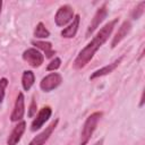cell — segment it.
<instances>
[{
	"mask_svg": "<svg viewBox=\"0 0 145 145\" xmlns=\"http://www.w3.org/2000/svg\"><path fill=\"white\" fill-rule=\"evenodd\" d=\"M117 23H118V18H116V19L109 22L108 24H105L97 32V34L92 39V41L83 50H80V52L78 53V56L76 57V59L74 61V67L76 69H80V68L85 67L89 62V60L94 57L95 52L109 39V36L111 35V33H112V31H113V28H114Z\"/></svg>",
	"mask_w": 145,
	"mask_h": 145,
	"instance_id": "6da1fadb",
	"label": "cell"
},
{
	"mask_svg": "<svg viewBox=\"0 0 145 145\" xmlns=\"http://www.w3.org/2000/svg\"><path fill=\"white\" fill-rule=\"evenodd\" d=\"M101 117H102V112H94L89 117H87V119L85 120V123L83 126V129H82L79 145H86L88 143V140L91 139V136L93 135L94 130L96 129V126H97Z\"/></svg>",
	"mask_w": 145,
	"mask_h": 145,
	"instance_id": "7a4b0ae2",
	"label": "cell"
},
{
	"mask_svg": "<svg viewBox=\"0 0 145 145\" xmlns=\"http://www.w3.org/2000/svg\"><path fill=\"white\" fill-rule=\"evenodd\" d=\"M72 19H74V9L68 5L61 6L54 16L57 26H65Z\"/></svg>",
	"mask_w": 145,
	"mask_h": 145,
	"instance_id": "3957f363",
	"label": "cell"
},
{
	"mask_svg": "<svg viewBox=\"0 0 145 145\" xmlns=\"http://www.w3.org/2000/svg\"><path fill=\"white\" fill-rule=\"evenodd\" d=\"M62 82V77L60 74L58 72H51L48 76H45L41 83H40V87L44 91V92H50L54 88H57Z\"/></svg>",
	"mask_w": 145,
	"mask_h": 145,
	"instance_id": "277c9868",
	"label": "cell"
},
{
	"mask_svg": "<svg viewBox=\"0 0 145 145\" xmlns=\"http://www.w3.org/2000/svg\"><path fill=\"white\" fill-rule=\"evenodd\" d=\"M23 59H24L29 66H32V67H34V68L40 67V66L43 63V61H44L43 54H42L39 50H36V49H34V48H31V49H27L26 51H24V53H23Z\"/></svg>",
	"mask_w": 145,
	"mask_h": 145,
	"instance_id": "5b68a950",
	"label": "cell"
},
{
	"mask_svg": "<svg viewBox=\"0 0 145 145\" xmlns=\"http://www.w3.org/2000/svg\"><path fill=\"white\" fill-rule=\"evenodd\" d=\"M106 15H108V9H106V6L103 5L102 7H100V8L96 10V12H95V15H94L92 22L89 23V25H88V27H87V31H86V35H87V36H89V35L100 26V24L105 19Z\"/></svg>",
	"mask_w": 145,
	"mask_h": 145,
	"instance_id": "8992f818",
	"label": "cell"
},
{
	"mask_svg": "<svg viewBox=\"0 0 145 145\" xmlns=\"http://www.w3.org/2000/svg\"><path fill=\"white\" fill-rule=\"evenodd\" d=\"M58 122H59V120L58 119H56V120H53L42 133H40L37 136H35L31 142H29V144L28 145H44L45 144V142L49 139V137L51 136V134H52V131L56 129V127H57V125H58Z\"/></svg>",
	"mask_w": 145,
	"mask_h": 145,
	"instance_id": "52a82bcc",
	"label": "cell"
},
{
	"mask_svg": "<svg viewBox=\"0 0 145 145\" xmlns=\"http://www.w3.org/2000/svg\"><path fill=\"white\" fill-rule=\"evenodd\" d=\"M51 113H52V110H51L50 106H43V108L40 110V112L37 113L36 118H35V119L33 120V122H32V126H31L32 131H35V130L40 129V128L49 120V118L51 117Z\"/></svg>",
	"mask_w": 145,
	"mask_h": 145,
	"instance_id": "ba28073f",
	"label": "cell"
},
{
	"mask_svg": "<svg viewBox=\"0 0 145 145\" xmlns=\"http://www.w3.org/2000/svg\"><path fill=\"white\" fill-rule=\"evenodd\" d=\"M24 112H25L24 95H23V93H22V92H19V93H18V95H17L16 102H15V106H14L12 113H11V116H10L11 121H19V120L23 118Z\"/></svg>",
	"mask_w": 145,
	"mask_h": 145,
	"instance_id": "9c48e42d",
	"label": "cell"
},
{
	"mask_svg": "<svg viewBox=\"0 0 145 145\" xmlns=\"http://www.w3.org/2000/svg\"><path fill=\"white\" fill-rule=\"evenodd\" d=\"M25 128H26V122H25V121H20V122L12 129L11 134H10L9 137H8L7 144H8V145H16V144L20 140V137H22V135L24 134Z\"/></svg>",
	"mask_w": 145,
	"mask_h": 145,
	"instance_id": "30bf717a",
	"label": "cell"
},
{
	"mask_svg": "<svg viewBox=\"0 0 145 145\" xmlns=\"http://www.w3.org/2000/svg\"><path fill=\"white\" fill-rule=\"evenodd\" d=\"M130 28H131V24H130L129 22H127V20L123 22V23L121 24V26L119 27L118 32L116 33V35L113 36L112 42H111V46L114 48L116 45H118V43H120V42L127 36V34L129 33Z\"/></svg>",
	"mask_w": 145,
	"mask_h": 145,
	"instance_id": "8fae6325",
	"label": "cell"
},
{
	"mask_svg": "<svg viewBox=\"0 0 145 145\" xmlns=\"http://www.w3.org/2000/svg\"><path fill=\"white\" fill-rule=\"evenodd\" d=\"M79 20H80V17L79 15H76L74 17V19L71 20L70 25L68 27H66L65 29L61 31V35L62 37H66V39H71L76 35L77 33V29H78V26H79Z\"/></svg>",
	"mask_w": 145,
	"mask_h": 145,
	"instance_id": "7c38bea8",
	"label": "cell"
},
{
	"mask_svg": "<svg viewBox=\"0 0 145 145\" xmlns=\"http://www.w3.org/2000/svg\"><path fill=\"white\" fill-rule=\"evenodd\" d=\"M120 61H121V58H119V59H117L116 61H113L112 63H109V65H106V66H104L103 68H101V69H97V70H95L92 75H91V79H94V78H97V77H101V76H105V75H108V74H110V72H112L118 66H119V63H120Z\"/></svg>",
	"mask_w": 145,
	"mask_h": 145,
	"instance_id": "4fadbf2b",
	"label": "cell"
},
{
	"mask_svg": "<svg viewBox=\"0 0 145 145\" xmlns=\"http://www.w3.org/2000/svg\"><path fill=\"white\" fill-rule=\"evenodd\" d=\"M32 43H33V45H35L36 48L41 49V50L45 53L46 58H51V57H53L54 51L52 50V44H51L50 42H44V41H33Z\"/></svg>",
	"mask_w": 145,
	"mask_h": 145,
	"instance_id": "5bb4252c",
	"label": "cell"
},
{
	"mask_svg": "<svg viewBox=\"0 0 145 145\" xmlns=\"http://www.w3.org/2000/svg\"><path fill=\"white\" fill-rule=\"evenodd\" d=\"M35 82V76L33 74V71L31 70H25L24 74H23V77H22V84H23V87L25 91H29V88L33 86Z\"/></svg>",
	"mask_w": 145,
	"mask_h": 145,
	"instance_id": "9a60e30c",
	"label": "cell"
},
{
	"mask_svg": "<svg viewBox=\"0 0 145 145\" xmlns=\"http://www.w3.org/2000/svg\"><path fill=\"white\" fill-rule=\"evenodd\" d=\"M34 36L37 39H46L50 36V32L46 29L43 23H39L34 31Z\"/></svg>",
	"mask_w": 145,
	"mask_h": 145,
	"instance_id": "2e32d148",
	"label": "cell"
},
{
	"mask_svg": "<svg viewBox=\"0 0 145 145\" xmlns=\"http://www.w3.org/2000/svg\"><path fill=\"white\" fill-rule=\"evenodd\" d=\"M144 6H145V2L143 1V2H140L134 10H133V12H131V16H133V18L134 19H138L142 15H143V12H144Z\"/></svg>",
	"mask_w": 145,
	"mask_h": 145,
	"instance_id": "e0dca14e",
	"label": "cell"
},
{
	"mask_svg": "<svg viewBox=\"0 0 145 145\" xmlns=\"http://www.w3.org/2000/svg\"><path fill=\"white\" fill-rule=\"evenodd\" d=\"M60 65H61V60H60V58H54L49 65H48V67H46V70H57L59 67H60Z\"/></svg>",
	"mask_w": 145,
	"mask_h": 145,
	"instance_id": "ac0fdd59",
	"label": "cell"
},
{
	"mask_svg": "<svg viewBox=\"0 0 145 145\" xmlns=\"http://www.w3.org/2000/svg\"><path fill=\"white\" fill-rule=\"evenodd\" d=\"M8 85V79L7 78H1L0 79V103L3 101L5 97V89Z\"/></svg>",
	"mask_w": 145,
	"mask_h": 145,
	"instance_id": "d6986e66",
	"label": "cell"
},
{
	"mask_svg": "<svg viewBox=\"0 0 145 145\" xmlns=\"http://www.w3.org/2000/svg\"><path fill=\"white\" fill-rule=\"evenodd\" d=\"M36 112V103L35 101L33 100L32 103H31V106H29V111H28V117H33Z\"/></svg>",
	"mask_w": 145,
	"mask_h": 145,
	"instance_id": "ffe728a7",
	"label": "cell"
},
{
	"mask_svg": "<svg viewBox=\"0 0 145 145\" xmlns=\"http://www.w3.org/2000/svg\"><path fill=\"white\" fill-rule=\"evenodd\" d=\"M102 144H103V139H100V140H97L94 145H102Z\"/></svg>",
	"mask_w": 145,
	"mask_h": 145,
	"instance_id": "44dd1931",
	"label": "cell"
},
{
	"mask_svg": "<svg viewBox=\"0 0 145 145\" xmlns=\"http://www.w3.org/2000/svg\"><path fill=\"white\" fill-rule=\"evenodd\" d=\"M1 7H2V1L0 0V12H1Z\"/></svg>",
	"mask_w": 145,
	"mask_h": 145,
	"instance_id": "7402d4cb",
	"label": "cell"
}]
</instances>
